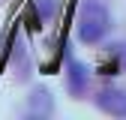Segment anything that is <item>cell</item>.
<instances>
[{
    "label": "cell",
    "instance_id": "cell-1",
    "mask_svg": "<svg viewBox=\"0 0 126 120\" xmlns=\"http://www.w3.org/2000/svg\"><path fill=\"white\" fill-rule=\"evenodd\" d=\"M111 30V15L99 0H84L78 15V39L84 45H99Z\"/></svg>",
    "mask_w": 126,
    "mask_h": 120
},
{
    "label": "cell",
    "instance_id": "cell-2",
    "mask_svg": "<svg viewBox=\"0 0 126 120\" xmlns=\"http://www.w3.org/2000/svg\"><path fill=\"white\" fill-rule=\"evenodd\" d=\"M96 108L111 114V117H126V90L120 87H102L96 93Z\"/></svg>",
    "mask_w": 126,
    "mask_h": 120
},
{
    "label": "cell",
    "instance_id": "cell-3",
    "mask_svg": "<svg viewBox=\"0 0 126 120\" xmlns=\"http://www.w3.org/2000/svg\"><path fill=\"white\" fill-rule=\"evenodd\" d=\"M87 81H90L87 66L81 63V60H69V66H66V87H69V93L72 96H81L87 90Z\"/></svg>",
    "mask_w": 126,
    "mask_h": 120
},
{
    "label": "cell",
    "instance_id": "cell-4",
    "mask_svg": "<svg viewBox=\"0 0 126 120\" xmlns=\"http://www.w3.org/2000/svg\"><path fill=\"white\" fill-rule=\"evenodd\" d=\"M54 111V102H51V93L45 87H36L33 96H30V114H51Z\"/></svg>",
    "mask_w": 126,
    "mask_h": 120
},
{
    "label": "cell",
    "instance_id": "cell-5",
    "mask_svg": "<svg viewBox=\"0 0 126 120\" xmlns=\"http://www.w3.org/2000/svg\"><path fill=\"white\" fill-rule=\"evenodd\" d=\"M51 12H54L51 0H39V15H42V18H51Z\"/></svg>",
    "mask_w": 126,
    "mask_h": 120
}]
</instances>
